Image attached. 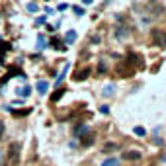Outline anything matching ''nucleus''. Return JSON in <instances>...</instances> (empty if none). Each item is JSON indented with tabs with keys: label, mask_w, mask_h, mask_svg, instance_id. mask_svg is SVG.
<instances>
[{
	"label": "nucleus",
	"mask_w": 166,
	"mask_h": 166,
	"mask_svg": "<svg viewBox=\"0 0 166 166\" xmlns=\"http://www.w3.org/2000/svg\"><path fill=\"white\" fill-rule=\"evenodd\" d=\"M135 135H139V137H147V129H145V127H135Z\"/></svg>",
	"instance_id": "obj_15"
},
{
	"label": "nucleus",
	"mask_w": 166,
	"mask_h": 166,
	"mask_svg": "<svg viewBox=\"0 0 166 166\" xmlns=\"http://www.w3.org/2000/svg\"><path fill=\"white\" fill-rule=\"evenodd\" d=\"M74 41H76V31H74V29H68L67 35H65V43H67V45H72Z\"/></svg>",
	"instance_id": "obj_5"
},
{
	"label": "nucleus",
	"mask_w": 166,
	"mask_h": 166,
	"mask_svg": "<svg viewBox=\"0 0 166 166\" xmlns=\"http://www.w3.org/2000/svg\"><path fill=\"white\" fill-rule=\"evenodd\" d=\"M67 72H68V65H67L65 68H63V72H61V74H59V78H57V84H61V82H63V78H65V74H67Z\"/></svg>",
	"instance_id": "obj_18"
},
{
	"label": "nucleus",
	"mask_w": 166,
	"mask_h": 166,
	"mask_svg": "<svg viewBox=\"0 0 166 166\" xmlns=\"http://www.w3.org/2000/svg\"><path fill=\"white\" fill-rule=\"evenodd\" d=\"M102 94H104L106 98H110V96H114V94H115V86H114V84H108V86L104 88V92H102Z\"/></svg>",
	"instance_id": "obj_8"
},
{
	"label": "nucleus",
	"mask_w": 166,
	"mask_h": 166,
	"mask_svg": "<svg viewBox=\"0 0 166 166\" xmlns=\"http://www.w3.org/2000/svg\"><path fill=\"white\" fill-rule=\"evenodd\" d=\"M88 74H90V71H88V68H84V71H80L76 76H74V80H84V78H88Z\"/></svg>",
	"instance_id": "obj_10"
},
{
	"label": "nucleus",
	"mask_w": 166,
	"mask_h": 166,
	"mask_svg": "<svg viewBox=\"0 0 166 166\" xmlns=\"http://www.w3.org/2000/svg\"><path fill=\"white\" fill-rule=\"evenodd\" d=\"M63 94H65V90H57V92L51 96V100H53V102H59V100H61V96H63Z\"/></svg>",
	"instance_id": "obj_16"
},
{
	"label": "nucleus",
	"mask_w": 166,
	"mask_h": 166,
	"mask_svg": "<svg viewBox=\"0 0 166 166\" xmlns=\"http://www.w3.org/2000/svg\"><path fill=\"white\" fill-rule=\"evenodd\" d=\"M47 90H49V82H45V80H39V82H37V92L43 96V94H47Z\"/></svg>",
	"instance_id": "obj_6"
},
{
	"label": "nucleus",
	"mask_w": 166,
	"mask_h": 166,
	"mask_svg": "<svg viewBox=\"0 0 166 166\" xmlns=\"http://www.w3.org/2000/svg\"><path fill=\"white\" fill-rule=\"evenodd\" d=\"M86 131H88V127H86V125H78L76 129H74V137L82 135V133H86Z\"/></svg>",
	"instance_id": "obj_12"
},
{
	"label": "nucleus",
	"mask_w": 166,
	"mask_h": 166,
	"mask_svg": "<svg viewBox=\"0 0 166 166\" xmlns=\"http://www.w3.org/2000/svg\"><path fill=\"white\" fill-rule=\"evenodd\" d=\"M141 55H137V53H129V55H127V63H137V65H143V61H141Z\"/></svg>",
	"instance_id": "obj_7"
},
{
	"label": "nucleus",
	"mask_w": 166,
	"mask_h": 166,
	"mask_svg": "<svg viewBox=\"0 0 166 166\" xmlns=\"http://www.w3.org/2000/svg\"><path fill=\"white\" fill-rule=\"evenodd\" d=\"M20 149H22V145H20L18 141H14L12 145H10V149H8V158L12 160V162H18V158H20Z\"/></svg>",
	"instance_id": "obj_2"
},
{
	"label": "nucleus",
	"mask_w": 166,
	"mask_h": 166,
	"mask_svg": "<svg viewBox=\"0 0 166 166\" xmlns=\"http://www.w3.org/2000/svg\"><path fill=\"white\" fill-rule=\"evenodd\" d=\"M123 158H125V160H141L143 154L139 151H129V152H123Z\"/></svg>",
	"instance_id": "obj_4"
},
{
	"label": "nucleus",
	"mask_w": 166,
	"mask_h": 166,
	"mask_svg": "<svg viewBox=\"0 0 166 166\" xmlns=\"http://www.w3.org/2000/svg\"><path fill=\"white\" fill-rule=\"evenodd\" d=\"M2 135H4V123L0 121V139H2Z\"/></svg>",
	"instance_id": "obj_23"
},
{
	"label": "nucleus",
	"mask_w": 166,
	"mask_h": 166,
	"mask_svg": "<svg viewBox=\"0 0 166 166\" xmlns=\"http://www.w3.org/2000/svg\"><path fill=\"white\" fill-rule=\"evenodd\" d=\"M115 149H117V145H115V143H108V145H106V147H104V152H110V151H115Z\"/></svg>",
	"instance_id": "obj_17"
},
{
	"label": "nucleus",
	"mask_w": 166,
	"mask_h": 166,
	"mask_svg": "<svg viewBox=\"0 0 166 166\" xmlns=\"http://www.w3.org/2000/svg\"><path fill=\"white\" fill-rule=\"evenodd\" d=\"M92 143H94V135H86V139L82 141L84 147H88V145H92Z\"/></svg>",
	"instance_id": "obj_19"
},
{
	"label": "nucleus",
	"mask_w": 166,
	"mask_h": 166,
	"mask_svg": "<svg viewBox=\"0 0 166 166\" xmlns=\"http://www.w3.org/2000/svg\"><path fill=\"white\" fill-rule=\"evenodd\" d=\"M4 162H6V156H4V152L0 151V166H4Z\"/></svg>",
	"instance_id": "obj_20"
},
{
	"label": "nucleus",
	"mask_w": 166,
	"mask_h": 166,
	"mask_svg": "<svg viewBox=\"0 0 166 166\" xmlns=\"http://www.w3.org/2000/svg\"><path fill=\"white\" fill-rule=\"evenodd\" d=\"M18 94H20V96H29V94H31V86H22V88H18Z\"/></svg>",
	"instance_id": "obj_11"
},
{
	"label": "nucleus",
	"mask_w": 166,
	"mask_h": 166,
	"mask_svg": "<svg viewBox=\"0 0 166 166\" xmlns=\"http://www.w3.org/2000/svg\"><path fill=\"white\" fill-rule=\"evenodd\" d=\"M45 47H47L45 37H43V35H39V37H37V49H45Z\"/></svg>",
	"instance_id": "obj_13"
},
{
	"label": "nucleus",
	"mask_w": 166,
	"mask_h": 166,
	"mask_svg": "<svg viewBox=\"0 0 166 166\" xmlns=\"http://www.w3.org/2000/svg\"><path fill=\"white\" fill-rule=\"evenodd\" d=\"M68 8V4H65V2H63V4H59V10H67Z\"/></svg>",
	"instance_id": "obj_24"
},
{
	"label": "nucleus",
	"mask_w": 166,
	"mask_h": 166,
	"mask_svg": "<svg viewBox=\"0 0 166 166\" xmlns=\"http://www.w3.org/2000/svg\"><path fill=\"white\" fill-rule=\"evenodd\" d=\"M100 111H102V114H110V108H108V106H102Z\"/></svg>",
	"instance_id": "obj_21"
},
{
	"label": "nucleus",
	"mask_w": 166,
	"mask_h": 166,
	"mask_svg": "<svg viewBox=\"0 0 166 166\" xmlns=\"http://www.w3.org/2000/svg\"><path fill=\"white\" fill-rule=\"evenodd\" d=\"M102 166H119V158H106L104 162H102Z\"/></svg>",
	"instance_id": "obj_9"
},
{
	"label": "nucleus",
	"mask_w": 166,
	"mask_h": 166,
	"mask_svg": "<svg viewBox=\"0 0 166 166\" xmlns=\"http://www.w3.org/2000/svg\"><path fill=\"white\" fill-rule=\"evenodd\" d=\"M25 8H28V12H31V14H35L37 10H39V6H37L35 2H28V6H25Z\"/></svg>",
	"instance_id": "obj_14"
},
{
	"label": "nucleus",
	"mask_w": 166,
	"mask_h": 166,
	"mask_svg": "<svg viewBox=\"0 0 166 166\" xmlns=\"http://www.w3.org/2000/svg\"><path fill=\"white\" fill-rule=\"evenodd\" d=\"M115 37H117V39H127V37H129V29H127V28H123V25H117V28H115Z\"/></svg>",
	"instance_id": "obj_3"
},
{
	"label": "nucleus",
	"mask_w": 166,
	"mask_h": 166,
	"mask_svg": "<svg viewBox=\"0 0 166 166\" xmlns=\"http://www.w3.org/2000/svg\"><path fill=\"white\" fill-rule=\"evenodd\" d=\"M74 12H76V16H82V14H84V10H82V8H78V6H76V8H74Z\"/></svg>",
	"instance_id": "obj_22"
},
{
	"label": "nucleus",
	"mask_w": 166,
	"mask_h": 166,
	"mask_svg": "<svg viewBox=\"0 0 166 166\" xmlns=\"http://www.w3.org/2000/svg\"><path fill=\"white\" fill-rule=\"evenodd\" d=\"M104 71H106V63L102 61V63H100V72H104Z\"/></svg>",
	"instance_id": "obj_25"
},
{
	"label": "nucleus",
	"mask_w": 166,
	"mask_h": 166,
	"mask_svg": "<svg viewBox=\"0 0 166 166\" xmlns=\"http://www.w3.org/2000/svg\"><path fill=\"white\" fill-rule=\"evenodd\" d=\"M152 43L156 47H160V49H164V47H166V31L152 29Z\"/></svg>",
	"instance_id": "obj_1"
}]
</instances>
